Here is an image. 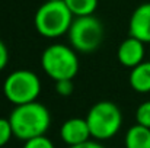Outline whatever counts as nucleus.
<instances>
[{"mask_svg": "<svg viewBox=\"0 0 150 148\" xmlns=\"http://www.w3.org/2000/svg\"><path fill=\"white\" fill-rule=\"evenodd\" d=\"M124 145L125 148H150V128L133 125L125 134Z\"/></svg>", "mask_w": 150, "mask_h": 148, "instance_id": "9b49d317", "label": "nucleus"}, {"mask_svg": "<svg viewBox=\"0 0 150 148\" xmlns=\"http://www.w3.org/2000/svg\"><path fill=\"white\" fill-rule=\"evenodd\" d=\"M41 93V80L31 70H15L3 81V95L12 105L37 102Z\"/></svg>", "mask_w": 150, "mask_h": 148, "instance_id": "39448f33", "label": "nucleus"}, {"mask_svg": "<svg viewBox=\"0 0 150 148\" xmlns=\"http://www.w3.org/2000/svg\"><path fill=\"white\" fill-rule=\"evenodd\" d=\"M136 121L139 125L150 128V100L143 102L136 110Z\"/></svg>", "mask_w": 150, "mask_h": 148, "instance_id": "ddd939ff", "label": "nucleus"}, {"mask_svg": "<svg viewBox=\"0 0 150 148\" xmlns=\"http://www.w3.org/2000/svg\"><path fill=\"white\" fill-rule=\"evenodd\" d=\"M74 18L92 16L98 7V0H63Z\"/></svg>", "mask_w": 150, "mask_h": 148, "instance_id": "f8f14e48", "label": "nucleus"}, {"mask_svg": "<svg viewBox=\"0 0 150 148\" xmlns=\"http://www.w3.org/2000/svg\"><path fill=\"white\" fill-rule=\"evenodd\" d=\"M23 148H55V147H54L52 141L48 137L42 135V137H37V138L25 141Z\"/></svg>", "mask_w": 150, "mask_h": 148, "instance_id": "2eb2a0df", "label": "nucleus"}, {"mask_svg": "<svg viewBox=\"0 0 150 148\" xmlns=\"http://www.w3.org/2000/svg\"><path fill=\"white\" fill-rule=\"evenodd\" d=\"M12 137H15V135H13V129H12L9 118L7 119L0 118V148L4 147L10 141Z\"/></svg>", "mask_w": 150, "mask_h": 148, "instance_id": "4468645a", "label": "nucleus"}, {"mask_svg": "<svg viewBox=\"0 0 150 148\" xmlns=\"http://www.w3.org/2000/svg\"><path fill=\"white\" fill-rule=\"evenodd\" d=\"M144 42L128 36L127 39H124L117 51V58L118 61L128 68H134L136 65L142 64L144 61Z\"/></svg>", "mask_w": 150, "mask_h": 148, "instance_id": "1a4fd4ad", "label": "nucleus"}, {"mask_svg": "<svg viewBox=\"0 0 150 148\" xmlns=\"http://www.w3.org/2000/svg\"><path fill=\"white\" fill-rule=\"evenodd\" d=\"M69 148H105L102 144H99V141H88L85 144H80V145H76V147H69Z\"/></svg>", "mask_w": 150, "mask_h": 148, "instance_id": "a211bd4d", "label": "nucleus"}, {"mask_svg": "<svg viewBox=\"0 0 150 148\" xmlns=\"http://www.w3.org/2000/svg\"><path fill=\"white\" fill-rule=\"evenodd\" d=\"M60 137L69 147H76L91 141V129L86 118H70L60 128Z\"/></svg>", "mask_w": 150, "mask_h": 148, "instance_id": "0eeeda50", "label": "nucleus"}, {"mask_svg": "<svg viewBox=\"0 0 150 148\" xmlns=\"http://www.w3.org/2000/svg\"><path fill=\"white\" fill-rule=\"evenodd\" d=\"M45 1H60V0H45Z\"/></svg>", "mask_w": 150, "mask_h": 148, "instance_id": "6ab92c4d", "label": "nucleus"}, {"mask_svg": "<svg viewBox=\"0 0 150 148\" xmlns=\"http://www.w3.org/2000/svg\"><path fill=\"white\" fill-rule=\"evenodd\" d=\"M86 122L92 138L95 141H105L118 134L122 125V113L114 102L100 100L89 109Z\"/></svg>", "mask_w": 150, "mask_h": 148, "instance_id": "20e7f679", "label": "nucleus"}, {"mask_svg": "<svg viewBox=\"0 0 150 148\" xmlns=\"http://www.w3.org/2000/svg\"><path fill=\"white\" fill-rule=\"evenodd\" d=\"M74 16L66 6L63 0L60 1H45L41 4L35 13L34 23L35 29L44 38H60L66 35L71 26Z\"/></svg>", "mask_w": 150, "mask_h": 148, "instance_id": "f03ea898", "label": "nucleus"}, {"mask_svg": "<svg viewBox=\"0 0 150 148\" xmlns=\"http://www.w3.org/2000/svg\"><path fill=\"white\" fill-rule=\"evenodd\" d=\"M7 62H9V51L6 44L0 39V71L7 65Z\"/></svg>", "mask_w": 150, "mask_h": 148, "instance_id": "f3484780", "label": "nucleus"}, {"mask_svg": "<svg viewBox=\"0 0 150 148\" xmlns=\"http://www.w3.org/2000/svg\"><path fill=\"white\" fill-rule=\"evenodd\" d=\"M74 90V84H73V80H60V81H55V92L57 95L60 96H70Z\"/></svg>", "mask_w": 150, "mask_h": 148, "instance_id": "dca6fc26", "label": "nucleus"}, {"mask_svg": "<svg viewBox=\"0 0 150 148\" xmlns=\"http://www.w3.org/2000/svg\"><path fill=\"white\" fill-rule=\"evenodd\" d=\"M67 35H69L70 45L74 51L89 54L96 51L102 44L103 25L93 15L74 18Z\"/></svg>", "mask_w": 150, "mask_h": 148, "instance_id": "423d86ee", "label": "nucleus"}, {"mask_svg": "<svg viewBox=\"0 0 150 148\" xmlns=\"http://www.w3.org/2000/svg\"><path fill=\"white\" fill-rule=\"evenodd\" d=\"M130 86L137 93H150V61H143L131 68Z\"/></svg>", "mask_w": 150, "mask_h": 148, "instance_id": "9d476101", "label": "nucleus"}, {"mask_svg": "<svg viewBox=\"0 0 150 148\" xmlns=\"http://www.w3.org/2000/svg\"><path fill=\"white\" fill-rule=\"evenodd\" d=\"M13 135L21 141H28L47 134L51 125V113L45 105L32 102L15 106L9 116Z\"/></svg>", "mask_w": 150, "mask_h": 148, "instance_id": "f257e3e1", "label": "nucleus"}, {"mask_svg": "<svg viewBox=\"0 0 150 148\" xmlns=\"http://www.w3.org/2000/svg\"><path fill=\"white\" fill-rule=\"evenodd\" d=\"M128 34L144 44H150V1L134 9L128 23Z\"/></svg>", "mask_w": 150, "mask_h": 148, "instance_id": "6e6552de", "label": "nucleus"}, {"mask_svg": "<svg viewBox=\"0 0 150 148\" xmlns=\"http://www.w3.org/2000/svg\"><path fill=\"white\" fill-rule=\"evenodd\" d=\"M41 67L54 81L73 80L79 71V58L76 51L64 44H52L41 55Z\"/></svg>", "mask_w": 150, "mask_h": 148, "instance_id": "7ed1b4c3", "label": "nucleus"}]
</instances>
